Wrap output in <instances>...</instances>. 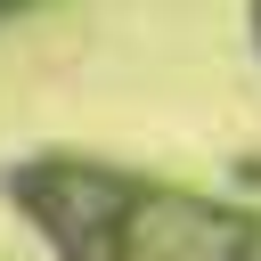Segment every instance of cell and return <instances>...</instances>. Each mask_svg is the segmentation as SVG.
<instances>
[{
  "label": "cell",
  "instance_id": "6da1fadb",
  "mask_svg": "<svg viewBox=\"0 0 261 261\" xmlns=\"http://www.w3.org/2000/svg\"><path fill=\"white\" fill-rule=\"evenodd\" d=\"M41 220H57L82 261H261V220L212 212L196 196H130L106 179L90 188L57 179V204H41Z\"/></svg>",
  "mask_w": 261,
  "mask_h": 261
}]
</instances>
